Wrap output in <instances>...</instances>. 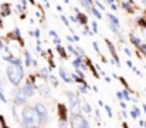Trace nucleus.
I'll list each match as a JSON object with an SVG mask.
<instances>
[{
    "mask_svg": "<svg viewBox=\"0 0 146 128\" xmlns=\"http://www.w3.org/2000/svg\"><path fill=\"white\" fill-rule=\"evenodd\" d=\"M106 1H108L109 4H112V3H115V0H106Z\"/></svg>",
    "mask_w": 146,
    "mask_h": 128,
    "instance_id": "50",
    "label": "nucleus"
},
{
    "mask_svg": "<svg viewBox=\"0 0 146 128\" xmlns=\"http://www.w3.org/2000/svg\"><path fill=\"white\" fill-rule=\"evenodd\" d=\"M139 124H141V127H145V128H146V121L141 120V121H139Z\"/></svg>",
    "mask_w": 146,
    "mask_h": 128,
    "instance_id": "45",
    "label": "nucleus"
},
{
    "mask_svg": "<svg viewBox=\"0 0 146 128\" xmlns=\"http://www.w3.org/2000/svg\"><path fill=\"white\" fill-rule=\"evenodd\" d=\"M104 108H105V111H106V114H108V117H109V118H112V117H113V113H112V108H111L109 105H104Z\"/></svg>",
    "mask_w": 146,
    "mask_h": 128,
    "instance_id": "23",
    "label": "nucleus"
},
{
    "mask_svg": "<svg viewBox=\"0 0 146 128\" xmlns=\"http://www.w3.org/2000/svg\"><path fill=\"white\" fill-rule=\"evenodd\" d=\"M111 9H112V10H118V7H116V4H115V3H112V4H111Z\"/></svg>",
    "mask_w": 146,
    "mask_h": 128,
    "instance_id": "46",
    "label": "nucleus"
},
{
    "mask_svg": "<svg viewBox=\"0 0 146 128\" xmlns=\"http://www.w3.org/2000/svg\"><path fill=\"white\" fill-rule=\"evenodd\" d=\"M139 115H141V111H139V108H138V107H133V108H132V111H131V117L136 120Z\"/></svg>",
    "mask_w": 146,
    "mask_h": 128,
    "instance_id": "15",
    "label": "nucleus"
},
{
    "mask_svg": "<svg viewBox=\"0 0 146 128\" xmlns=\"http://www.w3.org/2000/svg\"><path fill=\"white\" fill-rule=\"evenodd\" d=\"M24 57H26V66L30 67V66L33 64V58H31L30 53H29V51H24Z\"/></svg>",
    "mask_w": 146,
    "mask_h": 128,
    "instance_id": "13",
    "label": "nucleus"
},
{
    "mask_svg": "<svg viewBox=\"0 0 146 128\" xmlns=\"http://www.w3.org/2000/svg\"><path fill=\"white\" fill-rule=\"evenodd\" d=\"M58 113H60V120H67V108L62 104H58Z\"/></svg>",
    "mask_w": 146,
    "mask_h": 128,
    "instance_id": "10",
    "label": "nucleus"
},
{
    "mask_svg": "<svg viewBox=\"0 0 146 128\" xmlns=\"http://www.w3.org/2000/svg\"><path fill=\"white\" fill-rule=\"evenodd\" d=\"M122 115H123V117H128V113H126V111L123 110V111H122Z\"/></svg>",
    "mask_w": 146,
    "mask_h": 128,
    "instance_id": "49",
    "label": "nucleus"
},
{
    "mask_svg": "<svg viewBox=\"0 0 146 128\" xmlns=\"http://www.w3.org/2000/svg\"><path fill=\"white\" fill-rule=\"evenodd\" d=\"M122 94H123V100H126V101H132V98H131V95H129V91H128L126 88L122 91Z\"/></svg>",
    "mask_w": 146,
    "mask_h": 128,
    "instance_id": "22",
    "label": "nucleus"
},
{
    "mask_svg": "<svg viewBox=\"0 0 146 128\" xmlns=\"http://www.w3.org/2000/svg\"><path fill=\"white\" fill-rule=\"evenodd\" d=\"M21 124L24 128H37L41 124V120L33 107H26L21 111Z\"/></svg>",
    "mask_w": 146,
    "mask_h": 128,
    "instance_id": "1",
    "label": "nucleus"
},
{
    "mask_svg": "<svg viewBox=\"0 0 146 128\" xmlns=\"http://www.w3.org/2000/svg\"><path fill=\"white\" fill-rule=\"evenodd\" d=\"M58 128H67V120H60Z\"/></svg>",
    "mask_w": 146,
    "mask_h": 128,
    "instance_id": "27",
    "label": "nucleus"
},
{
    "mask_svg": "<svg viewBox=\"0 0 146 128\" xmlns=\"http://www.w3.org/2000/svg\"><path fill=\"white\" fill-rule=\"evenodd\" d=\"M88 66H90V70L94 73V76H95V77L98 78V73H97V70H95V67L92 66V63H91V61H88Z\"/></svg>",
    "mask_w": 146,
    "mask_h": 128,
    "instance_id": "26",
    "label": "nucleus"
},
{
    "mask_svg": "<svg viewBox=\"0 0 146 128\" xmlns=\"http://www.w3.org/2000/svg\"><path fill=\"white\" fill-rule=\"evenodd\" d=\"M67 97H68V103H70V111L71 114H77L81 111V101L78 98V95L72 91H68L67 92Z\"/></svg>",
    "mask_w": 146,
    "mask_h": 128,
    "instance_id": "3",
    "label": "nucleus"
},
{
    "mask_svg": "<svg viewBox=\"0 0 146 128\" xmlns=\"http://www.w3.org/2000/svg\"><path fill=\"white\" fill-rule=\"evenodd\" d=\"M143 111H145V114H146V105L143 104Z\"/></svg>",
    "mask_w": 146,
    "mask_h": 128,
    "instance_id": "52",
    "label": "nucleus"
},
{
    "mask_svg": "<svg viewBox=\"0 0 146 128\" xmlns=\"http://www.w3.org/2000/svg\"><path fill=\"white\" fill-rule=\"evenodd\" d=\"M116 97H118L121 101H125V100H123V94H122V91H118V92H116Z\"/></svg>",
    "mask_w": 146,
    "mask_h": 128,
    "instance_id": "30",
    "label": "nucleus"
},
{
    "mask_svg": "<svg viewBox=\"0 0 146 128\" xmlns=\"http://www.w3.org/2000/svg\"><path fill=\"white\" fill-rule=\"evenodd\" d=\"M57 50L60 51V56H61L62 58H65V57H67V54H65V50L61 47V44H60V46H57Z\"/></svg>",
    "mask_w": 146,
    "mask_h": 128,
    "instance_id": "24",
    "label": "nucleus"
},
{
    "mask_svg": "<svg viewBox=\"0 0 146 128\" xmlns=\"http://www.w3.org/2000/svg\"><path fill=\"white\" fill-rule=\"evenodd\" d=\"M61 20H62V23H64L67 27H70V21H68V19H67L65 16H61Z\"/></svg>",
    "mask_w": 146,
    "mask_h": 128,
    "instance_id": "29",
    "label": "nucleus"
},
{
    "mask_svg": "<svg viewBox=\"0 0 146 128\" xmlns=\"http://www.w3.org/2000/svg\"><path fill=\"white\" fill-rule=\"evenodd\" d=\"M92 30H94V33H98V24H97V21H92Z\"/></svg>",
    "mask_w": 146,
    "mask_h": 128,
    "instance_id": "32",
    "label": "nucleus"
},
{
    "mask_svg": "<svg viewBox=\"0 0 146 128\" xmlns=\"http://www.w3.org/2000/svg\"><path fill=\"white\" fill-rule=\"evenodd\" d=\"M7 73V78L13 85H19L21 83L23 77H24V71H23V66H16V64H10L6 68Z\"/></svg>",
    "mask_w": 146,
    "mask_h": 128,
    "instance_id": "2",
    "label": "nucleus"
},
{
    "mask_svg": "<svg viewBox=\"0 0 146 128\" xmlns=\"http://www.w3.org/2000/svg\"><path fill=\"white\" fill-rule=\"evenodd\" d=\"M106 46H108V48H109L111 54H112V56H115V54H116V51H115V47H113V44L109 42V40H106Z\"/></svg>",
    "mask_w": 146,
    "mask_h": 128,
    "instance_id": "18",
    "label": "nucleus"
},
{
    "mask_svg": "<svg viewBox=\"0 0 146 128\" xmlns=\"http://www.w3.org/2000/svg\"><path fill=\"white\" fill-rule=\"evenodd\" d=\"M40 74H41V78H44V80H47L50 77L48 74V70H47V67H44V68H41V71H40Z\"/></svg>",
    "mask_w": 146,
    "mask_h": 128,
    "instance_id": "17",
    "label": "nucleus"
},
{
    "mask_svg": "<svg viewBox=\"0 0 146 128\" xmlns=\"http://www.w3.org/2000/svg\"><path fill=\"white\" fill-rule=\"evenodd\" d=\"M95 4H97V6H98V7H99V9H101V10H104V9H105V7H104V6H102V4H101L99 1H98V0H97V1H95Z\"/></svg>",
    "mask_w": 146,
    "mask_h": 128,
    "instance_id": "39",
    "label": "nucleus"
},
{
    "mask_svg": "<svg viewBox=\"0 0 146 128\" xmlns=\"http://www.w3.org/2000/svg\"><path fill=\"white\" fill-rule=\"evenodd\" d=\"M108 19L111 20V23H112V24H115L116 27H119V19H118L116 16H113V14H111V13H109V14H108Z\"/></svg>",
    "mask_w": 146,
    "mask_h": 128,
    "instance_id": "12",
    "label": "nucleus"
},
{
    "mask_svg": "<svg viewBox=\"0 0 146 128\" xmlns=\"http://www.w3.org/2000/svg\"><path fill=\"white\" fill-rule=\"evenodd\" d=\"M0 101L7 103V100H6V97H4V94H3V91H1V90H0Z\"/></svg>",
    "mask_w": 146,
    "mask_h": 128,
    "instance_id": "31",
    "label": "nucleus"
},
{
    "mask_svg": "<svg viewBox=\"0 0 146 128\" xmlns=\"http://www.w3.org/2000/svg\"><path fill=\"white\" fill-rule=\"evenodd\" d=\"M38 91L41 92V95H43V97H51V90H50L47 85L40 87V88H38Z\"/></svg>",
    "mask_w": 146,
    "mask_h": 128,
    "instance_id": "11",
    "label": "nucleus"
},
{
    "mask_svg": "<svg viewBox=\"0 0 146 128\" xmlns=\"http://www.w3.org/2000/svg\"><path fill=\"white\" fill-rule=\"evenodd\" d=\"M34 108H36V111H37V114H38V117L41 120V124L47 123V120H48V110H47V107L43 103H37Z\"/></svg>",
    "mask_w": 146,
    "mask_h": 128,
    "instance_id": "6",
    "label": "nucleus"
},
{
    "mask_svg": "<svg viewBox=\"0 0 146 128\" xmlns=\"http://www.w3.org/2000/svg\"><path fill=\"white\" fill-rule=\"evenodd\" d=\"M50 36H52V37L55 39V37H57V33H55L54 30H51V31H50Z\"/></svg>",
    "mask_w": 146,
    "mask_h": 128,
    "instance_id": "44",
    "label": "nucleus"
},
{
    "mask_svg": "<svg viewBox=\"0 0 146 128\" xmlns=\"http://www.w3.org/2000/svg\"><path fill=\"white\" fill-rule=\"evenodd\" d=\"M34 36H36V39L38 40V39H40V30H36V33H34Z\"/></svg>",
    "mask_w": 146,
    "mask_h": 128,
    "instance_id": "40",
    "label": "nucleus"
},
{
    "mask_svg": "<svg viewBox=\"0 0 146 128\" xmlns=\"http://www.w3.org/2000/svg\"><path fill=\"white\" fill-rule=\"evenodd\" d=\"M71 125L72 128H90V123L87 121V118L82 117L81 113H77L71 115Z\"/></svg>",
    "mask_w": 146,
    "mask_h": 128,
    "instance_id": "4",
    "label": "nucleus"
},
{
    "mask_svg": "<svg viewBox=\"0 0 146 128\" xmlns=\"http://www.w3.org/2000/svg\"><path fill=\"white\" fill-rule=\"evenodd\" d=\"M91 11H92V14H94V16H95L97 19H99V20L102 19V14H101V13L98 11V9H95V7H92V6H91Z\"/></svg>",
    "mask_w": 146,
    "mask_h": 128,
    "instance_id": "21",
    "label": "nucleus"
},
{
    "mask_svg": "<svg viewBox=\"0 0 146 128\" xmlns=\"http://www.w3.org/2000/svg\"><path fill=\"white\" fill-rule=\"evenodd\" d=\"M67 50H68V51H70L72 56H75V57H78V56H80V53L77 51V48H74L72 46H68V47H67Z\"/></svg>",
    "mask_w": 146,
    "mask_h": 128,
    "instance_id": "19",
    "label": "nucleus"
},
{
    "mask_svg": "<svg viewBox=\"0 0 146 128\" xmlns=\"http://www.w3.org/2000/svg\"><path fill=\"white\" fill-rule=\"evenodd\" d=\"M70 20H71L72 23H78V17H74V16H71V17H70Z\"/></svg>",
    "mask_w": 146,
    "mask_h": 128,
    "instance_id": "36",
    "label": "nucleus"
},
{
    "mask_svg": "<svg viewBox=\"0 0 146 128\" xmlns=\"http://www.w3.org/2000/svg\"><path fill=\"white\" fill-rule=\"evenodd\" d=\"M109 29L112 30V33H115V34H119V30H118L119 27H116L115 24H112V23H109Z\"/></svg>",
    "mask_w": 146,
    "mask_h": 128,
    "instance_id": "25",
    "label": "nucleus"
},
{
    "mask_svg": "<svg viewBox=\"0 0 146 128\" xmlns=\"http://www.w3.org/2000/svg\"><path fill=\"white\" fill-rule=\"evenodd\" d=\"M131 40H132V43H133V46H136V47H139V46L142 44L141 39L136 37V36H133V34H131Z\"/></svg>",
    "mask_w": 146,
    "mask_h": 128,
    "instance_id": "16",
    "label": "nucleus"
},
{
    "mask_svg": "<svg viewBox=\"0 0 146 128\" xmlns=\"http://www.w3.org/2000/svg\"><path fill=\"white\" fill-rule=\"evenodd\" d=\"M67 40H68L70 43H74V42H75V40H74V37H71V36H67Z\"/></svg>",
    "mask_w": 146,
    "mask_h": 128,
    "instance_id": "43",
    "label": "nucleus"
},
{
    "mask_svg": "<svg viewBox=\"0 0 146 128\" xmlns=\"http://www.w3.org/2000/svg\"><path fill=\"white\" fill-rule=\"evenodd\" d=\"M139 48H141V50L146 54V44H141V46H139Z\"/></svg>",
    "mask_w": 146,
    "mask_h": 128,
    "instance_id": "38",
    "label": "nucleus"
},
{
    "mask_svg": "<svg viewBox=\"0 0 146 128\" xmlns=\"http://www.w3.org/2000/svg\"><path fill=\"white\" fill-rule=\"evenodd\" d=\"M77 17H78V23H81V24H84V26L87 24V16H85L84 13H78Z\"/></svg>",
    "mask_w": 146,
    "mask_h": 128,
    "instance_id": "14",
    "label": "nucleus"
},
{
    "mask_svg": "<svg viewBox=\"0 0 146 128\" xmlns=\"http://www.w3.org/2000/svg\"><path fill=\"white\" fill-rule=\"evenodd\" d=\"M125 53H126V56H132V53H131L129 48H125Z\"/></svg>",
    "mask_w": 146,
    "mask_h": 128,
    "instance_id": "47",
    "label": "nucleus"
},
{
    "mask_svg": "<svg viewBox=\"0 0 146 128\" xmlns=\"http://www.w3.org/2000/svg\"><path fill=\"white\" fill-rule=\"evenodd\" d=\"M121 108H122V110L126 108V103H125V101H121Z\"/></svg>",
    "mask_w": 146,
    "mask_h": 128,
    "instance_id": "42",
    "label": "nucleus"
},
{
    "mask_svg": "<svg viewBox=\"0 0 146 128\" xmlns=\"http://www.w3.org/2000/svg\"><path fill=\"white\" fill-rule=\"evenodd\" d=\"M58 71H60L61 78H62L65 83H72V81H74V80H72V77L67 74V71H65V68H64V67H60V70H58Z\"/></svg>",
    "mask_w": 146,
    "mask_h": 128,
    "instance_id": "8",
    "label": "nucleus"
},
{
    "mask_svg": "<svg viewBox=\"0 0 146 128\" xmlns=\"http://www.w3.org/2000/svg\"><path fill=\"white\" fill-rule=\"evenodd\" d=\"M23 88V91H24V94L27 95V97H33L34 94H36V85L33 84V83H27V84H24V87H21Z\"/></svg>",
    "mask_w": 146,
    "mask_h": 128,
    "instance_id": "7",
    "label": "nucleus"
},
{
    "mask_svg": "<svg viewBox=\"0 0 146 128\" xmlns=\"http://www.w3.org/2000/svg\"><path fill=\"white\" fill-rule=\"evenodd\" d=\"M77 51L80 53V56H84V54H85V51H84V48H81V47H78V46H77Z\"/></svg>",
    "mask_w": 146,
    "mask_h": 128,
    "instance_id": "33",
    "label": "nucleus"
},
{
    "mask_svg": "<svg viewBox=\"0 0 146 128\" xmlns=\"http://www.w3.org/2000/svg\"><path fill=\"white\" fill-rule=\"evenodd\" d=\"M54 44H55V46H60V44H61V40H60L58 37H55V39H54Z\"/></svg>",
    "mask_w": 146,
    "mask_h": 128,
    "instance_id": "37",
    "label": "nucleus"
},
{
    "mask_svg": "<svg viewBox=\"0 0 146 128\" xmlns=\"http://www.w3.org/2000/svg\"><path fill=\"white\" fill-rule=\"evenodd\" d=\"M21 4L24 6V9H26V4H27V0H21Z\"/></svg>",
    "mask_w": 146,
    "mask_h": 128,
    "instance_id": "48",
    "label": "nucleus"
},
{
    "mask_svg": "<svg viewBox=\"0 0 146 128\" xmlns=\"http://www.w3.org/2000/svg\"><path fill=\"white\" fill-rule=\"evenodd\" d=\"M48 78H50V81H51V83H52V84L55 85V87H57V85H58V80H57V78H55V77H54V76H50Z\"/></svg>",
    "mask_w": 146,
    "mask_h": 128,
    "instance_id": "28",
    "label": "nucleus"
},
{
    "mask_svg": "<svg viewBox=\"0 0 146 128\" xmlns=\"http://www.w3.org/2000/svg\"><path fill=\"white\" fill-rule=\"evenodd\" d=\"M142 3H143V6H146V0H142Z\"/></svg>",
    "mask_w": 146,
    "mask_h": 128,
    "instance_id": "53",
    "label": "nucleus"
},
{
    "mask_svg": "<svg viewBox=\"0 0 146 128\" xmlns=\"http://www.w3.org/2000/svg\"><path fill=\"white\" fill-rule=\"evenodd\" d=\"M126 66H128L129 68H132V67H133V64H132V61H131V60H128V61H126Z\"/></svg>",
    "mask_w": 146,
    "mask_h": 128,
    "instance_id": "41",
    "label": "nucleus"
},
{
    "mask_svg": "<svg viewBox=\"0 0 146 128\" xmlns=\"http://www.w3.org/2000/svg\"><path fill=\"white\" fill-rule=\"evenodd\" d=\"M13 103L14 105H24L27 103V95L24 94L23 88H16L13 91Z\"/></svg>",
    "mask_w": 146,
    "mask_h": 128,
    "instance_id": "5",
    "label": "nucleus"
},
{
    "mask_svg": "<svg viewBox=\"0 0 146 128\" xmlns=\"http://www.w3.org/2000/svg\"><path fill=\"white\" fill-rule=\"evenodd\" d=\"M122 6H123V9H125V10H129V11H131V10H132V9H131V6H129V4H128V3H123V4H122Z\"/></svg>",
    "mask_w": 146,
    "mask_h": 128,
    "instance_id": "35",
    "label": "nucleus"
},
{
    "mask_svg": "<svg viewBox=\"0 0 146 128\" xmlns=\"http://www.w3.org/2000/svg\"><path fill=\"white\" fill-rule=\"evenodd\" d=\"M72 66L75 67V68H82V70H87V66H85V63L82 61V58L78 56L74 61H72Z\"/></svg>",
    "mask_w": 146,
    "mask_h": 128,
    "instance_id": "9",
    "label": "nucleus"
},
{
    "mask_svg": "<svg viewBox=\"0 0 146 128\" xmlns=\"http://www.w3.org/2000/svg\"><path fill=\"white\" fill-rule=\"evenodd\" d=\"M82 108H84V111H85L87 114H91V113H92V108H91V105H90L88 103H84V104H82Z\"/></svg>",
    "mask_w": 146,
    "mask_h": 128,
    "instance_id": "20",
    "label": "nucleus"
},
{
    "mask_svg": "<svg viewBox=\"0 0 146 128\" xmlns=\"http://www.w3.org/2000/svg\"><path fill=\"white\" fill-rule=\"evenodd\" d=\"M64 3H70V0H64Z\"/></svg>",
    "mask_w": 146,
    "mask_h": 128,
    "instance_id": "54",
    "label": "nucleus"
},
{
    "mask_svg": "<svg viewBox=\"0 0 146 128\" xmlns=\"http://www.w3.org/2000/svg\"><path fill=\"white\" fill-rule=\"evenodd\" d=\"M123 128H128V124H126V123H123Z\"/></svg>",
    "mask_w": 146,
    "mask_h": 128,
    "instance_id": "51",
    "label": "nucleus"
},
{
    "mask_svg": "<svg viewBox=\"0 0 146 128\" xmlns=\"http://www.w3.org/2000/svg\"><path fill=\"white\" fill-rule=\"evenodd\" d=\"M92 46H94V48H95V51H97V53H101V51H99V47H98V44H97V42H92Z\"/></svg>",
    "mask_w": 146,
    "mask_h": 128,
    "instance_id": "34",
    "label": "nucleus"
}]
</instances>
